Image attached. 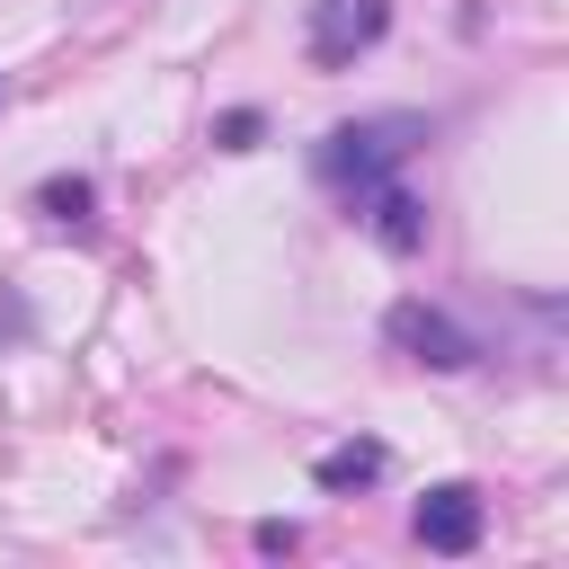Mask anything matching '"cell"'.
<instances>
[{
	"mask_svg": "<svg viewBox=\"0 0 569 569\" xmlns=\"http://www.w3.org/2000/svg\"><path fill=\"white\" fill-rule=\"evenodd\" d=\"M391 36V0H311L302 18V53L320 71H356V53H373Z\"/></svg>",
	"mask_w": 569,
	"mask_h": 569,
	"instance_id": "cell-2",
	"label": "cell"
},
{
	"mask_svg": "<svg viewBox=\"0 0 569 569\" xmlns=\"http://www.w3.org/2000/svg\"><path fill=\"white\" fill-rule=\"evenodd\" d=\"M382 338H391L409 365H427V373H471V365H480V338H471L453 311H436V302H391Z\"/></svg>",
	"mask_w": 569,
	"mask_h": 569,
	"instance_id": "cell-3",
	"label": "cell"
},
{
	"mask_svg": "<svg viewBox=\"0 0 569 569\" xmlns=\"http://www.w3.org/2000/svg\"><path fill=\"white\" fill-rule=\"evenodd\" d=\"M89 204H98L89 178H44V187H36V213H44L53 231H89Z\"/></svg>",
	"mask_w": 569,
	"mask_h": 569,
	"instance_id": "cell-7",
	"label": "cell"
},
{
	"mask_svg": "<svg viewBox=\"0 0 569 569\" xmlns=\"http://www.w3.org/2000/svg\"><path fill=\"white\" fill-rule=\"evenodd\" d=\"M293 542H302V533H293L284 516H267V525H258V551H293Z\"/></svg>",
	"mask_w": 569,
	"mask_h": 569,
	"instance_id": "cell-9",
	"label": "cell"
},
{
	"mask_svg": "<svg viewBox=\"0 0 569 569\" xmlns=\"http://www.w3.org/2000/svg\"><path fill=\"white\" fill-rule=\"evenodd\" d=\"M418 142H427V116H356V124H329V133H320L311 169H320V187H338V196L356 204L365 187L400 178V160H409Z\"/></svg>",
	"mask_w": 569,
	"mask_h": 569,
	"instance_id": "cell-1",
	"label": "cell"
},
{
	"mask_svg": "<svg viewBox=\"0 0 569 569\" xmlns=\"http://www.w3.org/2000/svg\"><path fill=\"white\" fill-rule=\"evenodd\" d=\"M356 204H365V231H373V240H382L391 258H418V249H427V204H418V196H409L400 178L365 187Z\"/></svg>",
	"mask_w": 569,
	"mask_h": 569,
	"instance_id": "cell-4",
	"label": "cell"
},
{
	"mask_svg": "<svg viewBox=\"0 0 569 569\" xmlns=\"http://www.w3.org/2000/svg\"><path fill=\"white\" fill-rule=\"evenodd\" d=\"M382 471H391V453H382L373 436H356V445H329V453L311 462V480H320V489H373Z\"/></svg>",
	"mask_w": 569,
	"mask_h": 569,
	"instance_id": "cell-6",
	"label": "cell"
},
{
	"mask_svg": "<svg viewBox=\"0 0 569 569\" xmlns=\"http://www.w3.org/2000/svg\"><path fill=\"white\" fill-rule=\"evenodd\" d=\"M258 133H267V124H258V107H231V116L213 124V142H222V151H258Z\"/></svg>",
	"mask_w": 569,
	"mask_h": 569,
	"instance_id": "cell-8",
	"label": "cell"
},
{
	"mask_svg": "<svg viewBox=\"0 0 569 569\" xmlns=\"http://www.w3.org/2000/svg\"><path fill=\"white\" fill-rule=\"evenodd\" d=\"M409 525H418V542H427V551H471V542H480V489L445 480V489H427V498H418V516H409Z\"/></svg>",
	"mask_w": 569,
	"mask_h": 569,
	"instance_id": "cell-5",
	"label": "cell"
}]
</instances>
